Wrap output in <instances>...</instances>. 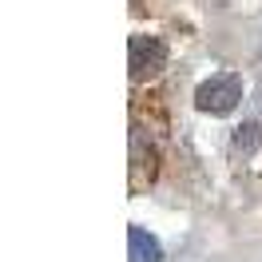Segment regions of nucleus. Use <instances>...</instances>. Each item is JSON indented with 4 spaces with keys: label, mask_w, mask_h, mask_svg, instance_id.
Masks as SVG:
<instances>
[{
    "label": "nucleus",
    "mask_w": 262,
    "mask_h": 262,
    "mask_svg": "<svg viewBox=\"0 0 262 262\" xmlns=\"http://www.w3.org/2000/svg\"><path fill=\"white\" fill-rule=\"evenodd\" d=\"M243 103V76L234 72H214L211 80L195 88V107L203 115H230Z\"/></svg>",
    "instance_id": "f257e3e1"
},
{
    "label": "nucleus",
    "mask_w": 262,
    "mask_h": 262,
    "mask_svg": "<svg viewBox=\"0 0 262 262\" xmlns=\"http://www.w3.org/2000/svg\"><path fill=\"white\" fill-rule=\"evenodd\" d=\"M127 64H131V80H147V76L167 68V44L159 36H131Z\"/></svg>",
    "instance_id": "f03ea898"
},
{
    "label": "nucleus",
    "mask_w": 262,
    "mask_h": 262,
    "mask_svg": "<svg viewBox=\"0 0 262 262\" xmlns=\"http://www.w3.org/2000/svg\"><path fill=\"white\" fill-rule=\"evenodd\" d=\"M127 258L131 262H163V246L159 238L143 227H127Z\"/></svg>",
    "instance_id": "7ed1b4c3"
},
{
    "label": "nucleus",
    "mask_w": 262,
    "mask_h": 262,
    "mask_svg": "<svg viewBox=\"0 0 262 262\" xmlns=\"http://www.w3.org/2000/svg\"><path fill=\"white\" fill-rule=\"evenodd\" d=\"M230 143H234V151H238V155H254V151L262 147V123H258V119L238 123V127H234V135H230Z\"/></svg>",
    "instance_id": "20e7f679"
}]
</instances>
